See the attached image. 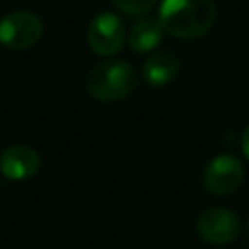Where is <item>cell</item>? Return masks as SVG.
I'll list each match as a JSON object with an SVG mask.
<instances>
[{
  "mask_svg": "<svg viewBox=\"0 0 249 249\" xmlns=\"http://www.w3.org/2000/svg\"><path fill=\"white\" fill-rule=\"evenodd\" d=\"M216 14L214 0H161L158 21L177 39H196L210 31Z\"/></svg>",
  "mask_w": 249,
  "mask_h": 249,
  "instance_id": "cell-1",
  "label": "cell"
},
{
  "mask_svg": "<svg viewBox=\"0 0 249 249\" xmlns=\"http://www.w3.org/2000/svg\"><path fill=\"white\" fill-rule=\"evenodd\" d=\"M138 86V74L130 62L121 58L103 60L88 72L86 89L97 101H119L128 97Z\"/></svg>",
  "mask_w": 249,
  "mask_h": 249,
  "instance_id": "cell-2",
  "label": "cell"
},
{
  "mask_svg": "<svg viewBox=\"0 0 249 249\" xmlns=\"http://www.w3.org/2000/svg\"><path fill=\"white\" fill-rule=\"evenodd\" d=\"M43 35V21L37 14L16 10L0 19V45L10 51H23L39 43Z\"/></svg>",
  "mask_w": 249,
  "mask_h": 249,
  "instance_id": "cell-3",
  "label": "cell"
},
{
  "mask_svg": "<svg viewBox=\"0 0 249 249\" xmlns=\"http://www.w3.org/2000/svg\"><path fill=\"white\" fill-rule=\"evenodd\" d=\"M245 179L243 163L231 154L212 158L202 169V185L214 196H228L235 193Z\"/></svg>",
  "mask_w": 249,
  "mask_h": 249,
  "instance_id": "cell-4",
  "label": "cell"
},
{
  "mask_svg": "<svg viewBox=\"0 0 249 249\" xmlns=\"http://www.w3.org/2000/svg\"><path fill=\"white\" fill-rule=\"evenodd\" d=\"M126 29L119 16L111 12L97 14L88 27V45L99 56H113L117 54L126 41Z\"/></svg>",
  "mask_w": 249,
  "mask_h": 249,
  "instance_id": "cell-5",
  "label": "cell"
},
{
  "mask_svg": "<svg viewBox=\"0 0 249 249\" xmlns=\"http://www.w3.org/2000/svg\"><path fill=\"white\" fill-rule=\"evenodd\" d=\"M198 235L212 245H228L235 241L241 233V220L239 216L224 206L206 208L196 220Z\"/></svg>",
  "mask_w": 249,
  "mask_h": 249,
  "instance_id": "cell-6",
  "label": "cell"
},
{
  "mask_svg": "<svg viewBox=\"0 0 249 249\" xmlns=\"http://www.w3.org/2000/svg\"><path fill=\"white\" fill-rule=\"evenodd\" d=\"M41 167V156L25 144H12L0 154V173L10 181H27Z\"/></svg>",
  "mask_w": 249,
  "mask_h": 249,
  "instance_id": "cell-7",
  "label": "cell"
},
{
  "mask_svg": "<svg viewBox=\"0 0 249 249\" xmlns=\"http://www.w3.org/2000/svg\"><path fill=\"white\" fill-rule=\"evenodd\" d=\"M181 62L173 51H156L142 64V80L150 88L167 86L179 74Z\"/></svg>",
  "mask_w": 249,
  "mask_h": 249,
  "instance_id": "cell-8",
  "label": "cell"
},
{
  "mask_svg": "<svg viewBox=\"0 0 249 249\" xmlns=\"http://www.w3.org/2000/svg\"><path fill=\"white\" fill-rule=\"evenodd\" d=\"M161 37H163L161 23L152 21V19H144V21H138L132 25L126 41L134 53L144 54V53H152L161 43Z\"/></svg>",
  "mask_w": 249,
  "mask_h": 249,
  "instance_id": "cell-9",
  "label": "cell"
},
{
  "mask_svg": "<svg viewBox=\"0 0 249 249\" xmlns=\"http://www.w3.org/2000/svg\"><path fill=\"white\" fill-rule=\"evenodd\" d=\"M113 6L126 14V16H142L146 12H150V8L158 2V0H111Z\"/></svg>",
  "mask_w": 249,
  "mask_h": 249,
  "instance_id": "cell-10",
  "label": "cell"
},
{
  "mask_svg": "<svg viewBox=\"0 0 249 249\" xmlns=\"http://www.w3.org/2000/svg\"><path fill=\"white\" fill-rule=\"evenodd\" d=\"M241 150H243L245 158L249 160V124L245 126V130H243V134H241Z\"/></svg>",
  "mask_w": 249,
  "mask_h": 249,
  "instance_id": "cell-11",
  "label": "cell"
},
{
  "mask_svg": "<svg viewBox=\"0 0 249 249\" xmlns=\"http://www.w3.org/2000/svg\"><path fill=\"white\" fill-rule=\"evenodd\" d=\"M247 231H249V220H247Z\"/></svg>",
  "mask_w": 249,
  "mask_h": 249,
  "instance_id": "cell-12",
  "label": "cell"
}]
</instances>
